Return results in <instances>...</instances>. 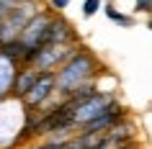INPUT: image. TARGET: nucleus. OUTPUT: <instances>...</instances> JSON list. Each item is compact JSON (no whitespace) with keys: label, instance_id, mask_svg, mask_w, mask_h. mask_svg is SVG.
<instances>
[{"label":"nucleus","instance_id":"nucleus-1","mask_svg":"<svg viewBox=\"0 0 152 149\" xmlns=\"http://www.w3.org/2000/svg\"><path fill=\"white\" fill-rule=\"evenodd\" d=\"M52 85H54V77L52 75H44V77H36L34 80V85L26 90V95H28V100L31 103H41L44 98L49 95V90H52Z\"/></svg>","mask_w":152,"mask_h":149},{"label":"nucleus","instance_id":"nucleus-2","mask_svg":"<svg viewBox=\"0 0 152 149\" xmlns=\"http://www.w3.org/2000/svg\"><path fill=\"white\" fill-rule=\"evenodd\" d=\"M108 141H111V136H108V134H103L101 129H98V134L90 131V134H85L83 139L72 141L70 149H98V147H103V144H108Z\"/></svg>","mask_w":152,"mask_h":149},{"label":"nucleus","instance_id":"nucleus-3","mask_svg":"<svg viewBox=\"0 0 152 149\" xmlns=\"http://www.w3.org/2000/svg\"><path fill=\"white\" fill-rule=\"evenodd\" d=\"M88 70H90V59L80 54L77 59H75V62L70 64V67H67V70H64V75H62V85H64V87H70V80L75 77V75H77V80H80Z\"/></svg>","mask_w":152,"mask_h":149},{"label":"nucleus","instance_id":"nucleus-4","mask_svg":"<svg viewBox=\"0 0 152 149\" xmlns=\"http://www.w3.org/2000/svg\"><path fill=\"white\" fill-rule=\"evenodd\" d=\"M101 5V0H85V16H93Z\"/></svg>","mask_w":152,"mask_h":149},{"label":"nucleus","instance_id":"nucleus-5","mask_svg":"<svg viewBox=\"0 0 152 149\" xmlns=\"http://www.w3.org/2000/svg\"><path fill=\"white\" fill-rule=\"evenodd\" d=\"M137 3L142 5V10H150V3H152V0H137Z\"/></svg>","mask_w":152,"mask_h":149},{"label":"nucleus","instance_id":"nucleus-6","mask_svg":"<svg viewBox=\"0 0 152 149\" xmlns=\"http://www.w3.org/2000/svg\"><path fill=\"white\" fill-rule=\"evenodd\" d=\"M54 5H59V8H64V5H67V0H54Z\"/></svg>","mask_w":152,"mask_h":149},{"label":"nucleus","instance_id":"nucleus-7","mask_svg":"<svg viewBox=\"0 0 152 149\" xmlns=\"http://www.w3.org/2000/svg\"><path fill=\"white\" fill-rule=\"evenodd\" d=\"M44 149H59V147H44Z\"/></svg>","mask_w":152,"mask_h":149}]
</instances>
